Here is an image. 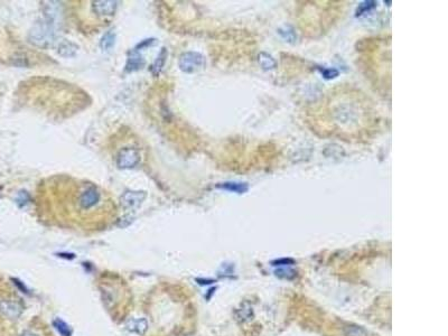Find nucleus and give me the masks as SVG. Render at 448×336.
<instances>
[{
    "instance_id": "nucleus-1",
    "label": "nucleus",
    "mask_w": 448,
    "mask_h": 336,
    "mask_svg": "<svg viewBox=\"0 0 448 336\" xmlns=\"http://www.w3.org/2000/svg\"><path fill=\"white\" fill-rule=\"evenodd\" d=\"M29 39L37 46H47L54 40V30L51 20L37 24L29 34Z\"/></svg>"
},
{
    "instance_id": "nucleus-2",
    "label": "nucleus",
    "mask_w": 448,
    "mask_h": 336,
    "mask_svg": "<svg viewBox=\"0 0 448 336\" xmlns=\"http://www.w3.org/2000/svg\"><path fill=\"white\" fill-rule=\"evenodd\" d=\"M179 69L185 73H194V72L203 69L205 65L204 56L197 52H186L179 58Z\"/></svg>"
},
{
    "instance_id": "nucleus-3",
    "label": "nucleus",
    "mask_w": 448,
    "mask_h": 336,
    "mask_svg": "<svg viewBox=\"0 0 448 336\" xmlns=\"http://www.w3.org/2000/svg\"><path fill=\"white\" fill-rule=\"evenodd\" d=\"M101 200V193L96 186L85 187L79 195V206L82 210H91Z\"/></svg>"
},
{
    "instance_id": "nucleus-4",
    "label": "nucleus",
    "mask_w": 448,
    "mask_h": 336,
    "mask_svg": "<svg viewBox=\"0 0 448 336\" xmlns=\"http://www.w3.org/2000/svg\"><path fill=\"white\" fill-rule=\"evenodd\" d=\"M147 193L142 191H128L120 197V203L127 211H136L146 200Z\"/></svg>"
},
{
    "instance_id": "nucleus-5",
    "label": "nucleus",
    "mask_w": 448,
    "mask_h": 336,
    "mask_svg": "<svg viewBox=\"0 0 448 336\" xmlns=\"http://www.w3.org/2000/svg\"><path fill=\"white\" fill-rule=\"evenodd\" d=\"M139 161H140V155L134 148H124L116 157V165L122 169L133 168L134 166L138 165Z\"/></svg>"
},
{
    "instance_id": "nucleus-6",
    "label": "nucleus",
    "mask_w": 448,
    "mask_h": 336,
    "mask_svg": "<svg viewBox=\"0 0 448 336\" xmlns=\"http://www.w3.org/2000/svg\"><path fill=\"white\" fill-rule=\"evenodd\" d=\"M0 314L7 320L16 321L22 314V306L12 299H1L0 300Z\"/></svg>"
},
{
    "instance_id": "nucleus-7",
    "label": "nucleus",
    "mask_w": 448,
    "mask_h": 336,
    "mask_svg": "<svg viewBox=\"0 0 448 336\" xmlns=\"http://www.w3.org/2000/svg\"><path fill=\"white\" fill-rule=\"evenodd\" d=\"M118 7V1L112 0H101V1L93 2V11L98 16H111L113 15Z\"/></svg>"
},
{
    "instance_id": "nucleus-8",
    "label": "nucleus",
    "mask_w": 448,
    "mask_h": 336,
    "mask_svg": "<svg viewBox=\"0 0 448 336\" xmlns=\"http://www.w3.org/2000/svg\"><path fill=\"white\" fill-rule=\"evenodd\" d=\"M146 62L145 58H143L140 54H139L138 51L133 49L132 52L129 53V56L127 58V63H125L124 66V71L127 73H131V72H136L138 70L142 69L145 66Z\"/></svg>"
},
{
    "instance_id": "nucleus-9",
    "label": "nucleus",
    "mask_w": 448,
    "mask_h": 336,
    "mask_svg": "<svg viewBox=\"0 0 448 336\" xmlns=\"http://www.w3.org/2000/svg\"><path fill=\"white\" fill-rule=\"evenodd\" d=\"M125 329H127L130 333L143 335L148 330V322L146 318H130V320L125 323Z\"/></svg>"
},
{
    "instance_id": "nucleus-10",
    "label": "nucleus",
    "mask_w": 448,
    "mask_h": 336,
    "mask_svg": "<svg viewBox=\"0 0 448 336\" xmlns=\"http://www.w3.org/2000/svg\"><path fill=\"white\" fill-rule=\"evenodd\" d=\"M217 187L221 188V190H224V191L231 192V193H236V194H244V193H246L249 190L248 184L241 183V182L221 183V184H218Z\"/></svg>"
},
{
    "instance_id": "nucleus-11",
    "label": "nucleus",
    "mask_w": 448,
    "mask_h": 336,
    "mask_svg": "<svg viewBox=\"0 0 448 336\" xmlns=\"http://www.w3.org/2000/svg\"><path fill=\"white\" fill-rule=\"evenodd\" d=\"M167 56H168L167 48L163 47L160 49L158 55H157L154 63H152V65L150 66V72L152 73V75L158 76L161 73V71H163L164 66H165L166 60H167Z\"/></svg>"
},
{
    "instance_id": "nucleus-12",
    "label": "nucleus",
    "mask_w": 448,
    "mask_h": 336,
    "mask_svg": "<svg viewBox=\"0 0 448 336\" xmlns=\"http://www.w3.org/2000/svg\"><path fill=\"white\" fill-rule=\"evenodd\" d=\"M57 52L63 57H72L75 55L76 52H78V46L72 42H69V40H62V42L58 44Z\"/></svg>"
},
{
    "instance_id": "nucleus-13",
    "label": "nucleus",
    "mask_w": 448,
    "mask_h": 336,
    "mask_svg": "<svg viewBox=\"0 0 448 336\" xmlns=\"http://www.w3.org/2000/svg\"><path fill=\"white\" fill-rule=\"evenodd\" d=\"M343 336H369V333L364 327L356 324H349L344 326Z\"/></svg>"
},
{
    "instance_id": "nucleus-14",
    "label": "nucleus",
    "mask_w": 448,
    "mask_h": 336,
    "mask_svg": "<svg viewBox=\"0 0 448 336\" xmlns=\"http://www.w3.org/2000/svg\"><path fill=\"white\" fill-rule=\"evenodd\" d=\"M115 43V33L113 30H108L107 33L102 36L100 46L103 51H110L113 47Z\"/></svg>"
},
{
    "instance_id": "nucleus-15",
    "label": "nucleus",
    "mask_w": 448,
    "mask_h": 336,
    "mask_svg": "<svg viewBox=\"0 0 448 336\" xmlns=\"http://www.w3.org/2000/svg\"><path fill=\"white\" fill-rule=\"evenodd\" d=\"M259 63L264 70H273L277 66V63L271 55H269L267 53H260L259 55Z\"/></svg>"
},
{
    "instance_id": "nucleus-16",
    "label": "nucleus",
    "mask_w": 448,
    "mask_h": 336,
    "mask_svg": "<svg viewBox=\"0 0 448 336\" xmlns=\"http://www.w3.org/2000/svg\"><path fill=\"white\" fill-rule=\"evenodd\" d=\"M53 326L55 327V330L60 333L61 336H71L72 335V331L70 329V326L66 324L64 321H62L61 318H56V320L53 321Z\"/></svg>"
},
{
    "instance_id": "nucleus-17",
    "label": "nucleus",
    "mask_w": 448,
    "mask_h": 336,
    "mask_svg": "<svg viewBox=\"0 0 448 336\" xmlns=\"http://www.w3.org/2000/svg\"><path fill=\"white\" fill-rule=\"evenodd\" d=\"M374 7H376V2L375 1H364L362 2L360 6H358L357 10H356V16H361L363 13H366L367 11H370L371 9H373Z\"/></svg>"
},
{
    "instance_id": "nucleus-18",
    "label": "nucleus",
    "mask_w": 448,
    "mask_h": 336,
    "mask_svg": "<svg viewBox=\"0 0 448 336\" xmlns=\"http://www.w3.org/2000/svg\"><path fill=\"white\" fill-rule=\"evenodd\" d=\"M320 71H321L322 75L327 80L334 79L338 75V71L335 69H329V67H327V69H320Z\"/></svg>"
},
{
    "instance_id": "nucleus-19",
    "label": "nucleus",
    "mask_w": 448,
    "mask_h": 336,
    "mask_svg": "<svg viewBox=\"0 0 448 336\" xmlns=\"http://www.w3.org/2000/svg\"><path fill=\"white\" fill-rule=\"evenodd\" d=\"M288 28H289V27H285V30L284 29H279V34L285 39H287V40H288V42H290V40H294L296 38V35H295L293 29L290 28V30H288Z\"/></svg>"
},
{
    "instance_id": "nucleus-20",
    "label": "nucleus",
    "mask_w": 448,
    "mask_h": 336,
    "mask_svg": "<svg viewBox=\"0 0 448 336\" xmlns=\"http://www.w3.org/2000/svg\"><path fill=\"white\" fill-rule=\"evenodd\" d=\"M155 43V39L154 38H150V39H145V40H142L141 43H139L137 46H136V51H138L139 52V49H142L143 47H148V46H150V45H152Z\"/></svg>"
},
{
    "instance_id": "nucleus-21",
    "label": "nucleus",
    "mask_w": 448,
    "mask_h": 336,
    "mask_svg": "<svg viewBox=\"0 0 448 336\" xmlns=\"http://www.w3.org/2000/svg\"><path fill=\"white\" fill-rule=\"evenodd\" d=\"M16 201H17V203L19 204L20 206L26 204L27 201H28V194H27L26 192H20L19 194H18V197H17Z\"/></svg>"
},
{
    "instance_id": "nucleus-22",
    "label": "nucleus",
    "mask_w": 448,
    "mask_h": 336,
    "mask_svg": "<svg viewBox=\"0 0 448 336\" xmlns=\"http://www.w3.org/2000/svg\"><path fill=\"white\" fill-rule=\"evenodd\" d=\"M13 280V284H16L17 286H18V288L19 289H21V291L22 293H26V294H28V291H27V289H26V287L21 284V282L18 280V279H12Z\"/></svg>"
},
{
    "instance_id": "nucleus-23",
    "label": "nucleus",
    "mask_w": 448,
    "mask_h": 336,
    "mask_svg": "<svg viewBox=\"0 0 448 336\" xmlns=\"http://www.w3.org/2000/svg\"><path fill=\"white\" fill-rule=\"evenodd\" d=\"M20 336H38V335L33 333V332H30V331H25V332H22Z\"/></svg>"
},
{
    "instance_id": "nucleus-24",
    "label": "nucleus",
    "mask_w": 448,
    "mask_h": 336,
    "mask_svg": "<svg viewBox=\"0 0 448 336\" xmlns=\"http://www.w3.org/2000/svg\"><path fill=\"white\" fill-rule=\"evenodd\" d=\"M58 255H60V257H64V255H67V253H60ZM70 255H71V257H65V258H69V259H73L74 258V254H70Z\"/></svg>"
}]
</instances>
